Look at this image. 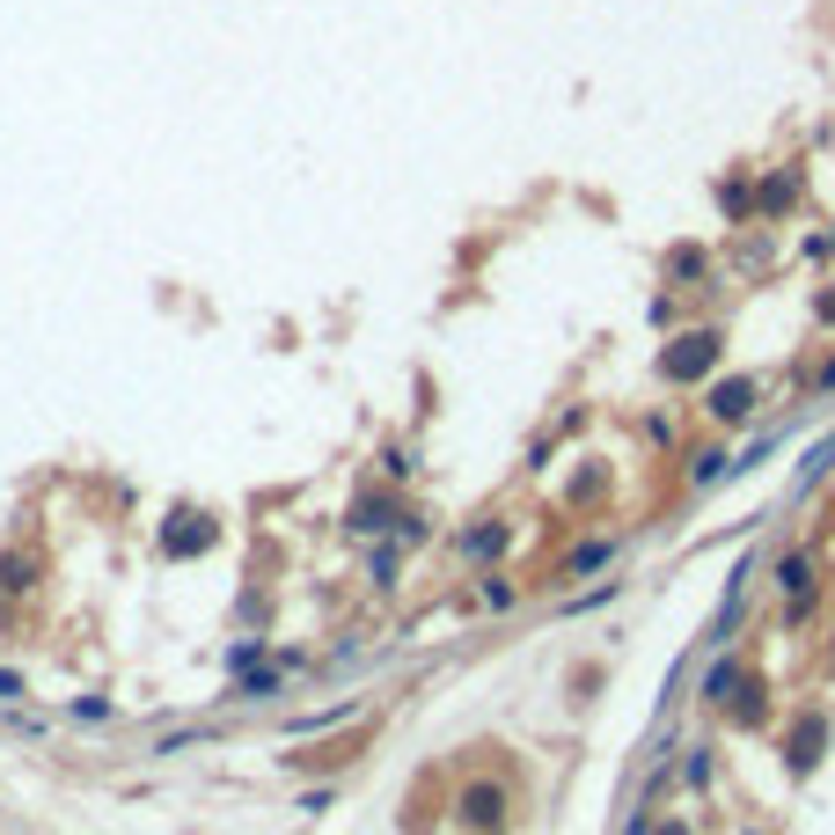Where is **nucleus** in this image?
<instances>
[{"instance_id": "f257e3e1", "label": "nucleus", "mask_w": 835, "mask_h": 835, "mask_svg": "<svg viewBox=\"0 0 835 835\" xmlns=\"http://www.w3.org/2000/svg\"><path fill=\"white\" fill-rule=\"evenodd\" d=\"M704 704H718V711H740V718H762V696H755V674L733 660H718L711 674H704Z\"/></svg>"}, {"instance_id": "f03ea898", "label": "nucleus", "mask_w": 835, "mask_h": 835, "mask_svg": "<svg viewBox=\"0 0 835 835\" xmlns=\"http://www.w3.org/2000/svg\"><path fill=\"white\" fill-rule=\"evenodd\" d=\"M455 821H462L469 835H498L506 828V785H462V799H455Z\"/></svg>"}, {"instance_id": "7ed1b4c3", "label": "nucleus", "mask_w": 835, "mask_h": 835, "mask_svg": "<svg viewBox=\"0 0 835 835\" xmlns=\"http://www.w3.org/2000/svg\"><path fill=\"white\" fill-rule=\"evenodd\" d=\"M711 360H718V330H689V338H674V352L660 367L667 381H696V374H711Z\"/></svg>"}, {"instance_id": "20e7f679", "label": "nucleus", "mask_w": 835, "mask_h": 835, "mask_svg": "<svg viewBox=\"0 0 835 835\" xmlns=\"http://www.w3.org/2000/svg\"><path fill=\"white\" fill-rule=\"evenodd\" d=\"M198 550H213V520H205V514H169V528H162V557H198Z\"/></svg>"}, {"instance_id": "39448f33", "label": "nucleus", "mask_w": 835, "mask_h": 835, "mask_svg": "<svg viewBox=\"0 0 835 835\" xmlns=\"http://www.w3.org/2000/svg\"><path fill=\"white\" fill-rule=\"evenodd\" d=\"M821 748H828V711H807L799 726H791V740H785V762L807 777L813 762H821Z\"/></svg>"}, {"instance_id": "423d86ee", "label": "nucleus", "mask_w": 835, "mask_h": 835, "mask_svg": "<svg viewBox=\"0 0 835 835\" xmlns=\"http://www.w3.org/2000/svg\"><path fill=\"white\" fill-rule=\"evenodd\" d=\"M711 418H718V425H748V418H755V381H748V374H740V381H718V389H711Z\"/></svg>"}, {"instance_id": "0eeeda50", "label": "nucleus", "mask_w": 835, "mask_h": 835, "mask_svg": "<svg viewBox=\"0 0 835 835\" xmlns=\"http://www.w3.org/2000/svg\"><path fill=\"white\" fill-rule=\"evenodd\" d=\"M777 587H785L791 601H807V593H813V557H799V550H791L785 565H777Z\"/></svg>"}, {"instance_id": "6e6552de", "label": "nucleus", "mask_w": 835, "mask_h": 835, "mask_svg": "<svg viewBox=\"0 0 835 835\" xmlns=\"http://www.w3.org/2000/svg\"><path fill=\"white\" fill-rule=\"evenodd\" d=\"M462 550H469V557H498V550H506V520H484V528H469Z\"/></svg>"}, {"instance_id": "1a4fd4ad", "label": "nucleus", "mask_w": 835, "mask_h": 835, "mask_svg": "<svg viewBox=\"0 0 835 835\" xmlns=\"http://www.w3.org/2000/svg\"><path fill=\"white\" fill-rule=\"evenodd\" d=\"M389 506H381V498H360V506H352V536H381V528H389Z\"/></svg>"}, {"instance_id": "9d476101", "label": "nucleus", "mask_w": 835, "mask_h": 835, "mask_svg": "<svg viewBox=\"0 0 835 835\" xmlns=\"http://www.w3.org/2000/svg\"><path fill=\"white\" fill-rule=\"evenodd\" d=\"M609 557H615V542H579V550L565 557V572H601Z\"/></svg>"}, {"instance_id": "9b49d317", "label": "nucleus", "mask_w": 835, "mask_h": 835, "mask_svg": "<svg viewBox=\"0 0 835 835\" xmlns=\"http://www.w3.org/2000/svg\"><path fill=\"white\" fill-rule=\"evenodd\" d=\"M0 587L30 593V587H37V565H30V557H0Z\"/></svg>"}, {"instance_id": "f8f14e48", "label": "nucleus", "mask_w": 835, "mask_h": 835, "mask_svg": "<svg viewBox=\"0 0 835 835\" xmlns=\"http://www.w3.org/2000/svg\"><path fill=\"white\" fill-rule=\"evenodd\" d=\"M235 696H279V674H243V682H235Z\"/></svg>"}, {"instance_id": "ddd939ff", "label": "nucleus", "mask_w": 835, "mask_h": 835, "mask_svg": "<svg viewBox=\"0 0 835 835\" xmlns=\"http://www.w3.org/2000/svg\"><path fill=\"white\" fill-rule=\"evenodd\" d=\"M762 205H769V213H785V205H791V176H769V191H762Z\"/></svg>"}, {"instance_id": "4468645a", "label": "nucleus", "mask_w": 835, "mask_h": 835, "mask_svg": "<svg viewBox=\"0 0 835 835\" xmlns=\"http://www.w3.org/2000/svg\"><path fill=\"white\" fill-rule=\"evenodd\" d=\"M718 205H726V213H748L755 198H748V184H718Z\"/></svg>"}, {"instance_id": "2eb2a0df", "label": "nucleus", "mask_w": 835, "mask_h": 835, "mask_svg": "<svg viewBox=\"0 0 835 835\" xmlns=\"http://www.w3.org/2000/svg\"><path fill=\"white\" fill-rule=\"evenodd\" d=\"M367 579H374V587H389V579H396V550H374V565H367Z\"/></svg>"}, {"instance_id": "dca6fc26", "label": "nucleus", "mask_w": 835, "mask_h": 835, "mask_svg": "<svg viewBox=\"0 0 835 835\" xmlns=\"http://www.w3.org/2000/svg\"><path fill=\"white\" fill-rule=\"evenodd\" d=\"M257 652H264V638H243V645H235V652H227V667L243 674V667H257Z\"/></svg>"}, {"instance_id": "f3484780", "label": "nucleus", "mask_w": 835, "mask_h": 835, "mask_svg": "<svg viewBox=\"0 0 835 835\" xmlns=\"http://www.w3.org/2000/svg\"><path fill=\"white\" fill-rule=\"evenodd\" d=\"M74 718H89V726H103V718H110V704H103V696H74Z\"/></svg>"}, {"instance_id": "a211bd4d", "label": "nucleus", "mask_w": 835, "mask_h": 835, "mask_svg": "<svg viewBox=\"0 0 835 835\" xmlns=\"http://www.w3.org/2000/svg\"><path fill=\"white\" fill-rule=\"evenodd\" d=\"M623 835H652V821H645V813H631V821H623Z\"/></svg>"}, {"instance_id": "6ab92c4d", "label": "nucleus", "mask_w": 835, "mask_h": 835, "mask_svg": "<svg viewBox=\"0 0 835 835\" xmlns=\"http://www.w3.org/2000/svg\"><path fill=\"white\" fill-rule=\"evenodd\" d=\"M652 835H689V828H682V821H667V828H652Z\"/></svg>"}]
</instances>
